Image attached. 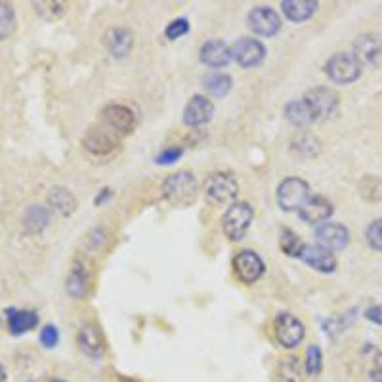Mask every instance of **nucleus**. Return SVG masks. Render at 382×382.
Returning <instances> with one entry per match:
<instances>
[{"instance_id": "27", "label": "nucleus", "mask_w": 382, "mask_h": 382, "mask_svg": "<svg viewBox=\"0 0 382 382\" xmlns=\"http://www.w3.org/2000/svg\"><path fill=\"white\" fill-rule=\"evenodd\" d=\"M65 289L69 292V297L73 298H85L86 292H88V275L83 268H75L69 277H67V283H65Z\"/></svg>"}, {"instance_id": "37", "label": "nucleus", "mask_w": 382, "mask_h": 382, "mask_svg": "<svg viewBox=\"0 0 382 382\" xmlns=\"http://www.w3.org/2000/svg\"><path fill=\"white\" fill-rule=\"evenodd\" d=\"M369 375L373 382H382V354H376L375 356L373 365H371Z\"/></svg>"}, {"instance_id": "28", "label": "nucleus", "mask_w": 382, "mask_h": 382, "mask_svg": "<svg viewBox=\"0 0 382 382\" xmlns=\"http://www.w3.org/2000/svg\"><path fill=\"white\" fill-rule=\"evenodd\" d=\"M18 27L16 10L10 2H0V40L10 39Z\"/></svg>"}, {"instance_id": "19", "label": "nucleus", "mask_w": 382, "mask_h": 382, "mask_svg": "<svg viewBox=\"0 0 382 382\" xmlns=\"http://www.w3.org/2000/svg\"><path fill=\"white\" fill-rule=\"evenodd\" d=\"M78 348L88 357L100 359L105 354V338L94 323H86L78 330Z\"/></svg>"}, {"instance_id": "16", "label": "nucleus", "mask_w": 382, "mask_h": 382, "mask_svg": "<svg viewBox=\"0 0 382 382\" xmlns=\"http://www.w3.org/2000/svg\"><path fill=\"white\" fill-rule=\"evenodd\" d=\"M104 44L109 56H113L115 59H123L132 52L134 35L130 29H124V27H113L104 35Z\"/></svg>"}, {"instance_id": "17", "label": "nucleus", "mask_w": 382, "mask_h": 382, "mask_svg": "<svg viewBox=\"0 0 382 382\" xmlns=\"http://www.w3.org/2000/svg\"><path fill=\"white\" fill-rule=\"evenodd\" d=\"M214 115V104L207 96L197 94L188 102L184 109V123L188 126H203L207 124Z\"/></svg>"}, {"instance_id": "14", "label": "nucleus", "mask_w": 382, "mask_h": 382, "mask_svg": "<svg viewBox=\"0 0 382 382\" xmlns=\"http://www.w3.org/2000/svg\"><path fill=\"white\" fill-rule=\"evenodd\" d=\"M354 56L362 64L382 65V37L375 32H365L354 40Z\"/></svg>"}, {"instance_id": "5", "label": "nucleus", "mask_w": 382, "mask_h": 382, "mask_svg": "<svg viewBox=\"0 0 382 382\" xmlns=\"http://www.w3.org/2000/svg\"><path fill=\"white\" fill-rule=\"evenodd\" d=\"M302 100L308 105L311 117H314V123L316 121H323V119L333 117L338 111V105H340V97L333 88H327V86H316L311 88L302 96Z\"/></svg>"}, {"instance_id": "1", "label": "nucleus", "mask_w": 382, "mask_h": 382, "mask_svg": "<svg viewBox=\"0 0 382 382\" xmlns=\"http://www.w3.org/2000/svg\"><path fill=\"white\" fill-rule=\"evenodd\" d=\"M203 193L214 207H232L239 193V184L229 172H213L203 184Z\"/></svg>"}, {"instance_id": "6", "label": "nucleus", "mask_w": 382, "mask_h": 382, "mask_svg": "<svg viewBox=\"0 0 382 382\" xmlns=\"http://www.w3.org/2000/svg\"><path fill=\"white\" fill-rule=\"evenodd\" d=\"M253 224V207L246 203H234L222 216V229L229 241H241Z\"/></svg>"}, {"instance_id": "7", "label": "nucleus", "mask_w": 382, "mask_h": 382, "mask_svg": "<svg viewBox=\"0 0 382 382\" xmlns=\"http://www.w3.org/2000/svg\"><path fill=\"white\" fill-rule=\"evenodd\" d=\"M273 333H275V338L283 348H297L298 344L304 340L306 329L302 321L294 318L292 314L281 311L273 319Z\"/></svg>"}, {"instance_id": "33", "label": "nucleus", "mask_w": 382, "mask_h": 382, "mask_svg": "<svg viewBox=\"0 0 382 382\" xmlns=\"http://www.w3.org/2000/svg\"><path fill=\"white\" fill-rule=\"evenodd\" d=\"M365 237H367V243H369L371 249L382 253V218L371 222L367 232H365Z\"/></svg>"}, {"instance_id": "18", "label": "nucleus", "mask_w": 382, "mask_h": 382, "mask_svg": "<svg viewBox=\"0 0 382 382\" xmlns=\"http://www.w3.org/2000/svg\"><path fill=\"white\" fill-rule=\"evenodd\" d=\"M199 59H201L207 67H210V69H222V67H226V65L232 61V48H229L224 40H207V42L201 46Z\"/></svg>"}, {"instance_id": "11", "label": "nucleus", "mask_w": 382, "mask_h": 382, "mask_svg": "<svg viewBox=\"0 0 382 382\" xmlns=\"http://www.w3.org/2000/svg\"><path fill=\"white\" fill-rule=\"evenodd\" d=\"M234 270L235 275L239 277V281L251 285L254 281H258L264 275V260L260 258L254 251H241L235 254L234 258Z\"/></svg>"}, {"instance_id": "13", "label": "nucleus", "mask_w": 382, "mask_h": 382, "mask_svg": "<svg viewBox=\"0 0 382 382\" xmlns=\"http://www.w3.org/2000/svg\"><path fill=\"white\" fill-rule=\"evenodd\" d=\"M316 239L318 245L327 249V251H342L350 243V234L342 224H333V222H325L319 224L316 229Z\"/></svg>"}, {"instance_id": "3", "label": "nucleus", "mask_w": 382, "mask_h": 382, "mask_svg": "<svg viewBox=\"0 0 382 382\" xmlns=\"http://www.w3.org/2000/svg\"><path fill=\"white\" fill-rule=\"evenodd\" d=\"M363 64L350 52H338L330 56L325 64L327 77L337 85H352L362 77Z\"/></svg>"}, {"instance_id": "15", "label": "nucleus", "mask_w": 382, "mask_h": 382, "mask_svg": "<svg viewBox=\"0 0 382 382\" xmlns=\"http://www.w3.org/2000/svg\"><path fill=\"white\" fill-rule=\"evenodd\" d=\"M333 213L335 208L329 199H325L323 195H311L304 207L298 210V216L306 224H325L333 216Z\"/></svg>"}, {"instance_id": "32", "label": "nucleus", "mask_w": 382, "mask_h": 382, "mask_svg": "<svg viewBox=\"0 0 382 382\" xmlns=\"http://www.w3.org/2000/svg\"><path fill=\"white\" fill-rule=\"evenodd\" d=\"M35 6L42 18L50 21L58 20L65 13V4H61V2H35Z\"/></svg>"}, {"instance_id": "31", "label": "nucleus", "mask_w": 382, "mask_h": 382, "mask_svg": "<svg viewBox=\"0 0 382 382\" xmlns=\"http://www.w3.org/2000/svg\"><path fill=\"white\" fill-rule=\"evenodd\" d=\"M291 145H292V151H297V153H304L306 157H308V155H310V157L318 155V153H314V151H311V145H314V148H319L318 138L310 136V134H302V136H297L291 142Z\"/></svg>"}, {"instance_id": "25", "label": "nucleus", "mask_w": 382, "mask_h": 382, "mask_svg": "<svg viewBox=\"0 0 382 382\" xmlns=\"http://www.w3.org/2000/svg\"><path fill=\"white\" fill-rule=\"evenodd\" d=\"M285 119L294 126H306V124L314 123V117H311L310 109H308V105L302 97L292 100L285 105Z\"/></svg>"}, {"instance_id": "23", "label": "nucleus", "mask_w": 382, "mask_h": 382, "mask_svg": "<svg viewBox=\"0 0 382 382\" xmlns=\"http://www.w3.org/2000/svg\"><path fill=\"white\" fill-rule=\"evenodd\" d=\"M46 201L50 205L52 210H56L61 216H69V214L75 213L77 208V199L75 195L65 188H52L46 195Z\"/></svg>"}, {"instance_id": "29", "label": "nucleus", "mask_w": 382, "mask_h": 382, "mask_svg": "<svg viewBox=\"0 0 382 382\" xmlns=\"http://www.w3.org/2000/svg\"><path fill=\"white\" fill-rule=\"evenodd\" d=\"M279 246H281V251H283L287 256H298V258H300V254L304 251V243L300 241V237H298L292 229H283V232H281Z\"/></svg>"}, {"instance_id": "8", "label": "nucleus", "mask_w": 382, "mask_h": 382, "mask_svg": "<svg viewBox=\"0 0 382 382\" xmlns=\"http://www.w3.org/2000/svg\"><path fill=\"white\" fill-rule=\"evenodd\" d=\"M246 27L258 37H273L281 29L279 13L270 6H256L246 16Z\"/></svg>"}, {"instance_id": "35", "label": "nucleus", "mask_w": 382, "mask_h": 382, "mask_svg": "<svg viewBox=\"0 0 382 382\" xmlns=\"http://www.w3.org/2000/svg\"><path fill=\"white\" fill-rule=\"evenodd\" d=\"M59 340V333L54 325H46L44 329L40 330V344L44 348H54Z\"/></svg>"}, {"instance_id": "10", "label": "nucleus", "mask_w": 382, "mask_h": 382, "mask_svg": "<svg viewBox=\"0 0 382 382\" xmlns=\"http://www.w3.org/2000/svg\"><path fill=\"white\" fill-rule=\"evenodd\" d=\"M265 58V46L256 39H237L232 46V59H235L241 67L253 69Z\"/></svg>"}, {"instance_id": "2", "label": "nucleus", "mask_w": 382, "mask_h": 382, "mask_svg": "<svg viewBox=\"0 0 382 382\" xmlns=\"http://www.w3.org/2000/svg\"><path fill=\"white\" fill-rule=\"evenodd\" d=\"M165 199L176 207H188L197 197V180L188 170H180L162 181Z\"/></svg>"}, {"instance_id": "38", "label": "nucleus", "mask_w": 382, "mask_h": 382, "mask_svg": "<svg viewBox=\"0 0 382 382\" xmlns=\"http://www.w3.org/2000/svg\"><path fill=\"white\" fill-rule=\"evenodd\" d=\"M365 318L376 325H382V306H373L365 311Z\"/></svg>"}, {"instance_id": "20", "label": "nucleus", "mask_w": 382, "mask_h": 382, "mask_svg": "<svg viewBox=\"0 0 382 382\" xmlns=\"http://www.w3.org/2000/svg\"><path fill=\"white\" fill-rule=\"evenodd\" d=\"M300 258L304 260L310 268H314L316 272L333 273L337 270V258H335V254L319 245H304V251L300 254Z\"/></svg>"}, {"instance_id": "36", "label": "nucleus", "mask_w": 382, "mask_h": 382, "mask_svg": "<svg viewBox=\"0 0 382 382\" xmlns=\"http://www.w3.org/2000/svg\"><path fill=\"white\" fill-rule=\"evenodd\" d=\"M181 153H184V149L181 148H169L165 149L161 155H157L155 161L159 162V165H170V162L178 161L181 157Z\"/></svg>"}, {"instance_id": "41", "label": "nucleus", "mask_w": 382, "mask_h": 382, "mask_svg": "<svg viewBox=\"0 0 382 382\" xmlns=\"http://www.w3.org/2000/svg\"><path fill=\"white\" fill-rule=\"evenodd\" d=\"M48 382H67V381H61V378H50Z\"/></svg>"}, {"instance_id": "39", "label": "nucleus", "mask_w": 382, "mask_h": 382, "mask_svg": "<svg viewBox=\"0 0 382 382\" xmlns=\"http://www.w3.org/2000/svg\"><path fill=\"white\" fill-rule=\"evenodd\" d=\"M107 197H111V189H107V188L102 189V191H100V195H97L96 199H94V205H102V203H104Z\"/></svg>"}, {"instance_id": "30", "label": "nucleus", "mask_w": 382, "mask_h": 382, "mask_svg": "<svg viewBox=\"0 0 382 382\" xmlns=\"http://www.w3.org/2000/svg\"><path fill=\"white\" fill-rule=\"evenodd\" d=\"M323 369V354L319 350V346L311 344L306 350V371L310 376H318Z\"/></svg>"}, {"instance_id": "40", "label": "nucleus", "mask_w": 382, "mask_h": 382, "mask_svg": "<svg viewBox=\"0 0 382 382\" xmlns=\"http://www.w3.org/2000/svg\"><path fill=\"white\" fill-rule=\"evenodd\" d=\"M6 381V369L2 367V363H0V382Z\"/></svg>"}, {"instance_id": "34", "label": "nucleus", "mask_w": 382, "mask_h": 382, "mask_svg": "<svg viewBox=\"0 0 382 382\" xmlns=\"http://www.w3.org/2000/svg\"><path fill=\"white\" fill-rule=\"evenodd\" d=\"M188 31H189V21L184 20V18H178V20L170 21L169 25H167V29H165V37H167L169 40H176V39H180V37H184Z\"/></svg>"}, {"instance_id": "9", "label": "nucleus", "mask_w": 382, "mask_h": 382, "mask_svg": "<svg viewBox=\"0 0 382 382\" xmlns=\"http://www.w3.org/2000/svg\"><path fill=\"white\" fill-rule=\"evenodd\" d=\"M83 145L92 155H109L111 151L119 148V134H115L109 126L102 123L100 126H92L86 132Z\"/></svg>"}, {"instance_id": "21", "label": "nucleus", "mask_w": 382, "mask_h": 382, "mask_svg": "<svg viewBox=\"0 0 382 382\" xmlns=\"http://www.w3.org/2000/svg\"><path fill=\"white\" fill-rule=\"evenodd\" d=\"M6 319H8V329L12 335H25L27 330L35 329L39 325V316L37 311L29 310H6Z\"/></svg>"}, {"instance_id": "26", "label": "nucleus", "mask_w": 382, "mask_h": 382, "mask_svg": "<svg viewBox=\"0 0 382 382\" xmlns=\"http://www.w3.org/2000/svg\"><path fill=\"white\" fill-rule=\"evenodd\" d=\"M50 222V213L48 208L40 207V205H35V207L27 208L25 216H23V226H25L27 232L31 234H39L42 232Z\"/></svg>"}, {"instance_id": "24", "label": "nucleus", "mask_w": 382, "mask_h": 382, "mask_svg": "<svg viewBox=\"0 0 382 382\" xmlns=\"http://www.w3.org/2000/svg\"><path fill=\"white\" fill-rule=\"evenodd\" d=\"M203 88L214 97L227 96V92L232 90V78L224 75V73H208L201 80Z\"/></svg>"}, {"instance_id": "12", "label": "nucleus", "mask_w": 382, "mask_h": 382, "mask_svg": "<svg viewBox=\"0 0 382 382\" xmlns=\"http://www.w3.org/2000/svg\"><path fill=\"white\" fill-rule=\"evenodd\" d=\"M102 117H104L105 126H109L119 136L130 134L132 130L136 129V115H134V111L126 107V105H107L104 113H102Z\"/></svg>"}, {"instance_id": "22", "label": "nucleus", "mask_w": 382, "mask_h": 382, "mask_svg": "<svg viewBox=\"0 0 382 382\" xmlns=\"http://www.w3.org/2000/svg\"><path fill=\"white\" fill-rule=\"evenodd\" d=\"M281 10L291 21L302 23L318 12V2L316 0H283Z\"/></svg>"}, {"instance_id": "4", "label": "nucleus", "mask_w": 382, "mask_h": 382, "mask_svg": "<svg viewBox=\"0 0 382 382\" xmlns=\"http://www.w3.org/2000/svg\"><path fill=\"white\" fill-rule=\"evenodd\" d=\"M311 197L310 184L302 178H285L277 186V205L287 213H294L304 207Z\"/></svg>"}]
</instances>
